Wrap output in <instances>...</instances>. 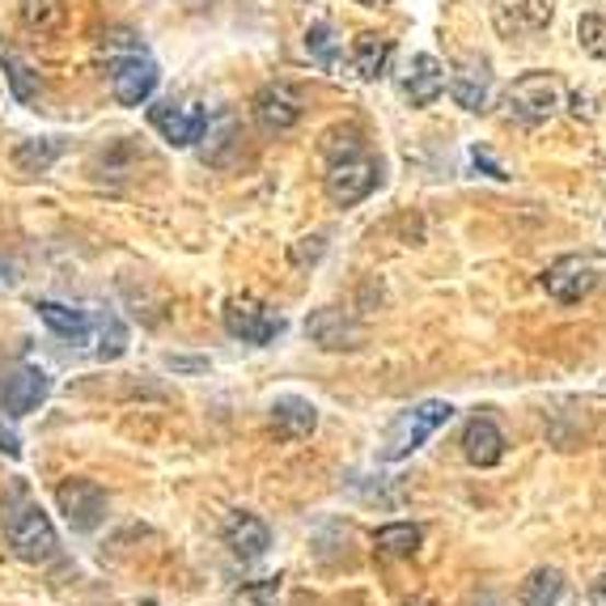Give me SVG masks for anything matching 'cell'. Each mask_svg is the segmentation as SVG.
<instances>
[{
	"label": "cell",
	"mask_w": 606,
	"mask_h": 606,
	"mask_svg": "<svg viewBox=\"0 0 606 606\" xmlns=\"http://www.w3.org/2000/svg\"><path fill=\"white\" fill-rule=\"evenodd\" d=\"M0 513H4V539H9V547H13L18 560H26V564H47V560H56L60 535H56L52 517L38 510L22 488H13V496L0 505Z\"/></svg>",
	"instance_id": "cell-1"
},
{
	"label": "cell",
	"mask_w": 606,
	"mask_h": 606,
	"mask_svg": "<svg viewBox=\"0 0 606 606\" xmlns=\"http://www.w3.org/2000/svg\"><path fill=\"white\" fill-rule=\"evenodd\" d=\"M4 77H9V90H13L18 102H38V94H43V77H38L26 60L9 56V60H4Z\"/></svg>",
	"instance_id": "cell-26"
},
{
	"label": "cell",
	"mask_w": 606,
	"mask_h": 606,
	"mask_svg": "<svg viewBox=\"0 0 606 606\" xmlns=\"http://www.w3.org/2000/svg\"><path fill=\"white\" fill-rule=\"evenodd\" d=\"M446 90V68L437 56H415L408 65V77H403V94L412 106H433Z\"/></svg>",
	"instance_id": "cell-17"
},
{
	"label": "cell",
	"mask_w": 606,
	"mask_h": 606,
	"mask_svg": "<svg viewBox=\"0 0 606 606\" xmlns=\"http://www.w3.org/2000/svg\"><path fill=\"white\" fill-rule=\"evenodd\" d=\"M361 4H365V9H378V4H386V0H361Z\"/></svg>",
	"instance_id": "cell-34"
},
{
	"label": "cell",
	"mask_w": 606,
	"mask_h": 606,
	"mask_svg": "<svg viewBox=\"0 0 606 606\" xmlns=\"http://www.w3.org/2000/svg\"><path fill=\"white\" fill-rule=\"evenodd\" d=\"M165 365H170V369H183V374H199V369H208V361H187V356H165Z\"/></svg>",
	"instance_id": "cell-30"
},
{
	"label": "cell",
	"mask_w": 606,
	"mask_h": 606,
	"mask_svg": "<svg viewBox=\"0 0 606 606\" xmlns=\"http://www.w3.org/2000/svg\"><path fill=\"white\" fill-rule=\"evenodd\" d=\"M564 598V573L560 569H535L522 581V603L526 606H560Z\"/></svg>",
	"instance_id": "cell-24"
},
{
	"label": "cell",
	"mask_w": 606,
	"mask_h": 606,
	"mask_svg": "<svg viewBox=\"0 0 606 606\" xmlns=\"http://www.w3.org/2000/svg\"><path fill=\"white\" fill-rule=\"evenodd\" d=\"M576 43L594 56V60H606V13H585L576 22Z\"/></svg>",
	"instance_id": "cell-28"
},
{
	"label": "cell",
	"mask_w": 606,
	"mask_h": 606,
	"mask_svg": "<svg viewBox=\"0 0 606 606\" xmlns=\"http://www.w3.org/2000/svg\"><path fill=\"white\" fill-rule=\"evenodd\" d=\"M56 505L65 513V522L72 530H94L102 526V517H106V492H102V483L94 479H65L60 488H56Z\"/></svg>",
	"instance_id": "cell-6"
},
{
	"label": "cell",
	"mask_w": 606,
	"mask_h": 606,
	"mask_svg": "<svg viewBox=\"0 0 606 606\" xmlns=\"http://www.w3.org/2000/svg\"><path fill=\"white\" fill-rule=\"evenodd\" d=\"M378 183H382V165L361 149V153H344V158L331 161L322 187H327V199L335 208H352V204H361V199L378 192Z\"/></svg>",
	"instance_id": "cell-3"
},
{
	"label": "cell",
	"mask_w": 606,
	"mask_h": 606,
	"mask_svg": "<svg viewBox=\"0 0 606 606\" xmlns=\"http://www.w3.org/2000/svg\"><path fill=\"white\" fill-rule=\"evenodd\" d=\"M149 124L174 145V149H187L195 140H204V128H208V111L195 106V102H158L149 106Z\"/></svg>",
	"instance_id": "cell-7"
},
{
	"label": "cell",
	"mask_w": 606,
	"mask_h": 606,
	"mask_svg": "<svg viewBox=\"0 0 606 606\" xmlns=\"http://www.w3.org/2000/svg\"><path fill=\"white\" fill-rule=\"evenodd\" d=\"M242 153V124L225 111L217 124H208V140H204V149H199V158L204 165H217V170H229L233 161Z\"/></svg>",
	"instance_id": "cell-18"
},
{
	"label": "cell",
	"mask_w": 606,
	"mask_h": 606,
	"mask_svg": "<svg viewBox=\"0 0 606 606\" xmlns=\"http://www.w3.org/2000/svg\"><path fill=\"white\" fill-rule=\"evenodd\" d=\"M0 449H4V454H9V458H18V437H13V433H4V428H0Z\"/></svg>",
	"instance_id": "cell-32"
},
{
	"label": "cell",
	"mask_w": 606,
	"mask_h": 606,
	"mask_svg": "<svg viewBox=\"0 0 606 606\" xmlns=\"http://www.w3.org/2000/svg\"><path fill=\"white\" fill-rule=\"evenodd\" d=\"M272 428H276L281 442H301V437H310L319 428V408L310 399H301V395H281L272 403Z\"/></svg>",
	"instance_id": "cell-14"
},
{
	"label": "cell",
	"mask_w": 606,
	"mask_h": 606,
	"mask_svg": "<svg viewBox=\"0 0 606 606\" xmlns=\"http://www.w3.org/2000/svg\"><path fill=\"white\" fill-rule=\"evenodd\" d=\"M449 415H454V403L446 399H424V403H415L408 412H399L390 420V428H386L382 437V462H403V458H412L415 449L424 446L437 428H446Z\"/></svg>",
	"instance_id": "cell-2"
},
{
	"label": "cell",
	"mask_w": 606,
	"mask_h": 606,
	"mask_svg": "<svg viewBox=\"0 0 606 606\" xmlns=\"http://www.w3.org/2000/svg\"><path fill=\"white\" fill-rule=\"evenodd\" d=\"M390 52H395V43L382 38V34H361L356 43H352V68H356V77L361 81H378L390 65Z\"/></svg>",
	"instance_id": "cell-19"
},
{
	"label": "cell",
	"mask_w": 606,
	"mask_h": 606,
	"mask_svg": "<svg viewBox=\"0 0 606 606\" xmlns=\"http://www.w3.org/2000/svg\"><path fill=\"white\" fill-rule=\"evenodd\" d=\"M47 395H52V378L38 365H18V369H9L0 378V412L31 415Z\"/></svg>",
	"instance_id": "cell-8"
},
{
	"label": "cell",
	"mask_w": 606,
	"mask_h": 606,
	"mask_svg": "<svg viewBox=\"0 0 606 606\" xmlns=\"http://www.w3.org/2000/svg\"><path fill=\"white\" fill-rule=\"evenodd\" d=\"M560 106V85L547 72H526L510 85V115L517 124H547Z\"/></svg>",
	"instance_id": "cell-4"
},
{
	"label": "cell",
	"mask_w": 606,
	"mask_h": 606,
	"mask_svg": "<svg viewBox=\"0 0 606 606\" xmlns=\"http://www.w3.org/2000/svg\"><path fill=\"white\" fill-rule=\"evenodd\" d=\"M306 335L327 352H344V348H361L365 344V327L344 315V310H335V306H327V310H315L310 319H306Z\"/></svg>",
	"instance_id": "cell-10"
},
{
	"label": "cell",
	"mask_w": 606,
	"mask_h": 606,
	"mask_svg": "<svg viewBox=\"0 0 606 606\" xmlns=\"http://www.w3.org/2000/svg\"><path fill=\"white\" fill-rule=\"evenodd\" d=\"M38 319L47 322L60 340H68V344H85V340H90V319H85L81 310H72V306H60V301H38Z\"/></svg>",
	"instance_id": "cell-22"
},
{
	"label": "cell",
	"mask_w": 606,
	"mask_h": 606,
	"mask_svg": "<svg viewBox=\"0 0 606 606\" xmlns=\"http://www.w3.org/2000/svg\"><path fill=\"white\" fill-rule=\"evenodd\" d=\"M496 9H513V22L501 26V34H510V38L542 31L551 22V13H556L551 0H496Z\"/></svg>",
	"instance_id": "cell-20"
},
{
	"label": "cell",
	"mask_w": 606,
	"mask_h": 606,
	"mask_svg": "<svg viewBox=\"0 0 606 606\" xmlns=\"http://www.w3.org/2000/svg\"><path fill=\"white\" fill-rule=\"evenodd\" d=\"M462 454L471 467H496L505 458V433L488 420V415H476L467 428H462Z\"/></svg>",
	"instance_id": "cell-16"
},
{
	"label": "cell",
	"mask_w": 606,
	"mask_h": 606,
	"mask_svg": "<svg viewBox=\"0 0 606 606\" xmlns=\"http://www.w3.org/2000/svg\"><path fill=\"white\" fill-rule=\"evenodd\" d=\"M403 606H433V603H420V598H415V603H403Z\"/></svg>",
	"instance_id": "cell-35"
},
{
	"label": "cell",
	"mask_w": 606,
	"mask_h": 606,
	"mask_svg": "<svg viewBox=\"0 0 606 606\" xmlns=\"http://www.w3.org/2000/svg\"><path fill=\"white\" fill-rule=\"evenodd\" d=\"M18 13H22V26L34 34H56L68 22L65 0H18Z\"/></svg>",
	"instance_id": "cell-23"
},
{
	"label": "cell",
	"mask_w": 606,
	"mask_h": 606,
	"mask_svg": "<svg viewBox=\"0 0 606 606\" xmlns=\"http://www.w3.org/2000/svg\"><path fill=\"white\" fill-rule=\"evenodd\" d=\"M255 119L263 132H288L297 128V119H301V98H297V90H288V85H263L255 94Z\"/></svg>",
	"instance_id": "cell-12"
},
{
	"label": "cell",
	"mask_w": 606,
	"mask_h": 606,
	"mask_svg": "<svg viewBox=\"0 0 606 606\" xmlns=\"http://www.w3.org/2000/svg\"><path fill=\"white\" fill-rule=\"evenodd\" d=\"M158 65L153 60H145L140 52L128 56V60H119V65L111 68V90L115 98L124 102V106H140V102H149L153 90H158Z\"/></svg>",
	"instance_id": "cell-11"
},
{
	"label": "cell",
	"mask_w": 606,
	"mask_h": 606,
	"mask_svg": "<svg viewBox=\"0 0 606 606\" xmlns=\"http://www.w3.org/2000/svg\"><path fill=\"white\" fill-rule=\"evenodd\" d=\"M594 598H598V606H606V576L598 581V585H594Z\"/></svg>",
	"instance_id": "cell-33"
},
{
	"label": "cell",
	"mask_w": 606,
	"mask_h": 606,
	"mask_svg": "<svg viewBox=\"0 0 606 606\" xmlns=\"http://www.w3.org/2000/svg\"><path fill=\"white\" fill-rule=\"evenodd\" d=\"M471 158H476V165H483V170H488V174H492V179H510V174H505V170H501V165H496V161L488 158V153H483V149H476V153H471Z\"/></svg>",
	"instance_id": "cell-31"
},
{
	"label": "cell",
	"mask_w": 606,
	"mask_h": 606,
	"mask_svg": "<svg viewBox=\"0 0 606 606\" xmlns=\"http://www.w3.org/2000/svg\"><path fill=\"white\" fill-rule=\"evenodd\" d=\"M449 98L462 106V111H483L488 98H492V68L488 60H462V65L449 72Z\"/></svg>",
	"instance_id": "cell-13"
},
{
	"label": "cell",
	"mask_w": 606,
	"mask_h": 606,
	"mask_svg": "<svg viewBox=\"0 0 606 606\" xmlns=\"http://www.w3.org/2000/svg\"><path fill=\"white\" fill-rule=\"evenodd\" d=\"M124 352H128V327L115 315H106L102 319V340H98V361H119Z\"/></svg>",
	"instance_id": "cell-29"
},
{
	"label": "cell",
	"mask_w": 606,
	"mask_h": 606,
	"mask_svg": "<svg viewBox=\"0 0 606 606\" xmlns=\"http://www.w3.org/2000/svg\"><path fill=\"white\" fill-rule=\"evenodd\" d=\"M306 52H310V60H319L322 68H335V60H340V43H335L331 22H315V26L306 31Z\"/></svg>",
	"instance_id": "cell-27"
},
{
	"label": "cell",
	"mask_w": 606,
	"mask_h": 606,
	"mask_svg": "<svg viewBox=\"0 0 606 606\" xmlns=\"http://www.w3.org/2000/svg\"><path fill=\"white\" fill-rule=\"evenodd\" d=\"M225 331L233 340H247V344H272L285 331V319L272 306L255 301V297H233L225 306Z\"/></svg>",
	"instance_id": "cell-5"
},
{
	"label": "cell",
	"mask_w": 606,
	"mask_h": 606,
	"mask_svg": "<svg viewBox=\"0 0 606 606\" xmlns=\"http://www.w3.org/2000/svg\"><path fill=\"white\" fill-rule=\"evenodd\" d=\"M420 542H424V530L412 526V522H390V526H382V530L374 535V547H378L382 556H415Z\"/></svg>",
	"instance_id": "cell-25"
},
{
	"label": "cell",
	"mask_w": 606,
	"mask_h": 606,
	"mask_svg": "<svg viewBox=\"0 0 606 606\" xmlns=\"http://www.w3.org/2000/svg\"><path fill=\"white\" fill-rule=\"evenodd\" d=\"M221 535H225V547H229L238 560H259V556L272 547V530L259 522L255 513H229Z\"/></svg>",
	"instance_id": "cell-15"
},
{
	"label": "cell",
	"mask_w": 606,
	"mask_h": 606,
	"mask_svg": "<svg viewBox=\"0 0 606 606\" xmlns=\"http://www.w3.org/2000/svg\"><path fill=\"white\" fill-rule=\"evenodd\" d=\"M65 153V140L60 136H43V140H22L18 149H13V165L22 170V174H47L56 161Z\"/></svg>",
	"instance_id": "cell-21"
},
{
	"label": "cell",
	"mask_w": 606,
	"mask_h": 606,
	"mask_svg": "<svg viewBox=\"0 0 606 606\" xmlns=\"http://www.w3.org/2000/svg\"><path fill=\"white\" fill-rule=\"evenodd\" d=\"M542 288H547L556 301L573 306V301L590 297V293L598 288V267H594L590 259H581V255H564L542 272Z\"/></svg>",
	"instance_id": "cell-9"
}]
</instances>
